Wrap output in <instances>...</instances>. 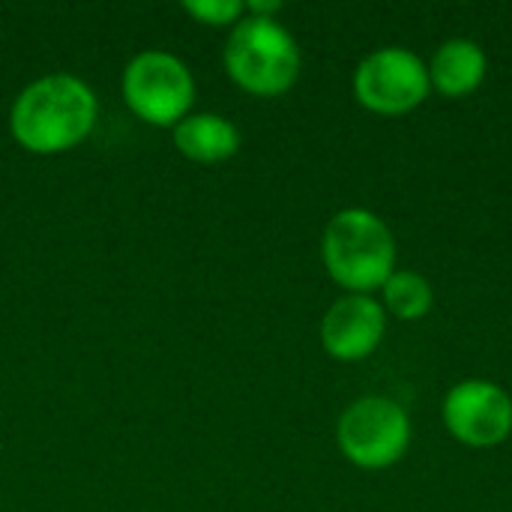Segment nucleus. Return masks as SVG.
I'll list each match as a JSON object with an SVG mask.
<instances>
[{
	"label": "nucleus",
	"instance_id": "nucleus-10",
	"mask_svg": "<svg viewBox=\"0 0 512 512\" xmlns=\"http://www.w3.org/2000/svg\"><path fill=\"white\" fill-rule=\"evenodd\" d=\"M177 150L192 162H225L240 150V132L219 114H189L174 126Z\"/></svg>",
	"mask_w": 512,
	"mask_h": 512
},
{
	"label": "nucleus",
	"instance_id": "nucleus-7",
	"mask_svg": "<svg viewBox=\"0 0 512 512\" xmlns=\"http://www.w3.org/2000/svg\"><path fill=\"white\" fill-rule=\"evenodd\" d=\"M450 435L468 447H495L512 432V399L492 381H462L444 399Z\"/></svg>",
	"mask_w": 512,
	"mask_h": 512
},
{
	"label": "nucleus",
	"instance_id": "nucleus-6",
	"mask_svg": "<svg viewBox=\"0 0 512 512\" xmlns=\"http://www.w3.org/2000/svg\"><path fill=\"white\" fill-rule=\"evenodd\" d=\"M429 69L408 48H381L369 54L354 75V93L375 114H408L429 96Z\"/></svg>",
	"mask_w": 512,
	"mask_h": 512
},
{
	"label": "nucleus",
	"instance_id": "nucleus-12",
	"mask_svg": "<svg viewBox=\"0 0 512 512\" xmlns=\"http://www.w3.org/2000/svg\"><path fill=\"white\" fill-rule=\"evenodd\" d=\"M183 9H186L192 18H198L201 24H213V27H219V24H234V21L243 18V12H246V6H243L240 0H186Z\"/></svg>",
	"mask_w": 512,
	"mask_h": 512
},
{
	"label": "nucleus",
	"instance_id": "nucleus-9",
	"mask_svg": "<svg viewBox=\"0 0 512 512\" xmlns=\"http://www.w3.org/2000/svg\"><path fill=\"white\" fill-rule=\"evenodd\" d=\"M486 51L471 39H450L444 42L429 66V81L450 99H462L474 93L486 78Z\"/></svg>",
	"mask_w": 512,
	"mask_h": 512
},
{
	"label": "nucleus",
	"instance_id": "nucleus-1",
	"mask_svg": "<svg viewBox=\"0 0 512 512\" xmlns=\"http://www.w3.org/2000/svg\"><path fill=\"white\" fill-rule=\"evenodd\" d=\"M96 96L75 75H45L24 87L12 105V138L36 153L54 156L78 147L96 126Z\"/></svg>",
	"mask_w": 512,
	"mask_h": 512
},
{
	"label": "nucleus",
	"instance_id": "nucleus-8",
	"mask_svg": "<svg viewBox=\"0 0 512 512\" xmlns=\"http://www.w3.org/2000/svg\"><path fill=\"white\" fill-rule=\"evenodd\" d=\"M384 309L369 294H345L330 306L321 324V342L342 363L366 360L384 339Z\"/></svg>",
	"mask_w": 512,
	"mask_h": 512
},
{
	"label": "nucleus",
	"instance_id": "nucleus-13",
	"mask_svg": "<svg viewBox=\"0 0 512 512\" xmlns=\"http://www.w3.org/2000/svg\"><path fill=\"white\" fill-rule=\"evenodd\" d=\"M246 9H249L255 18H273V15L282 9V3H279V0H267V3H261V0H252Z\"/></svg>",
	"mask_w": 512,
	"mask_h": 512
},
{
	"label": "nucleus",
	"instance_id": "nucleus-5",
	"mask_svg": "<svg viewBox=\"0 0 512 512\" xmlns=\"http://www.w3.org/2000/svg\"><path fill=\"white\" fill-rule=\"evenodd\" d=\"M123 99L150 126H177L195 102L186 63L168 51H144L123 72Z\"/></svg>",
	"mask_w": 512,
	"mask_h": 512
},
{
	"label": "nucleus",
	"instance_id": "nucleus-2",
	"mask_svg": "<svg viewBox=\"0 0 512 512\" xmlns=\"http://www.w3.org/2000/svg\"><path fill=\"white\" fill-rule=\"evenodd\" d=\"M324 267L348 294H372L396 273V240L381 216L363 207L339 210L321 240Z\"/></svg>",
	"mask_w": 512,
	"mask_h": 512
},
{
	"label": "nucleus",
	"instance_id": "nucleus-4",
	"mask_svg": "<svg viewBox=\"0 0 512 512\" xmlns=\"http://www.w3.org/2000/svg\"><path fill=\"white\" fill-rule=\"evenodd\" d=\"M336 438L348 462L366 471H381L405 456L411 444V420L399 402L366 396L339 417Z\"/></svg>",
	"mask_w": 512,
	"mask_h": 512
},
{
	"label": "nucleus",
	"instance_id": "nucleus-3",
	"mask_svg": "<svg viewBox=\"0 0 512 512\" xmlns=\"http://www.w3.org/2000/svg\"><path fill=\"white\" fill-rule=\"evenodd\" d=\"M225 69L252 96H282L300 75V48L276 18H240L225 42Z\"/></svg>",
	"mask_w": 512,
	"mask_h": 512
},
{
	"label": "nucleus",
	"instance_id": "nucleus-11",
	"mask_svg": "<svg viewBox=\"0 0 512 512\" xmlns=\"http://www.w3.org/2000/svg\"><path fill=\"white\" fill-rule=\"evenodd\" d=\"M432 285L420 273L411 270H396L384 282V303L387 309L402 318V321H417L432 309Z\"/></svg>",
	"mask_w": 512,
	"mask_h": 512
}]
</instances>
